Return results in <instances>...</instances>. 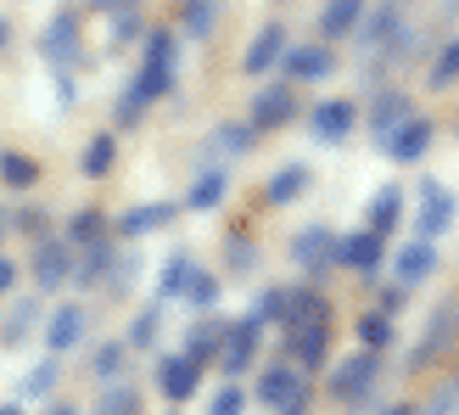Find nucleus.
<instances>
[{
	"label": "nucleus",
	"mask_w": 459,
	"mask_h": 415,
	"mask_svg": "<svg viewBox=\"0 0 459 415\" xmlns=\"http://www.w3.org/2000/svg\"><path fill=\"white\" fill-rule=\"evenodd\" d=\"M174 74H179V40L169 29H152L146 34V51H141V74H134L129 90L152 107V102H163L169 90H174Z\"/></svg>",
	"instance_id": "1"
},
{
	"label": "nucleus",
	"mask_w": 459,
	"mask_h": 415,
	"mask_svg": "<svg viewBox=\"0 0 459 415\" xmlns=\"http://www.w3.org/2000/svg\"><path fill=\"white\" fill-rule=\"evenodd\" d=\"M39 57L51 62V74H74L79 57H84V17L79 6H56V17L45 22L39 34Z\"/></svg>",
	"instance_id": "2"
},
{
	"label": "nucleus",
	"mask_w": 459,
	"mask_h": 415,
	"mask_svg": "<svg viewBox=\"0 0 459 415\" xmlns=\"http://www.w3.org/2000/svg\"><path fill=\"white\" fill-rule=\"evenodd\" d=\"M258 349H264V320L247 314V320H224V337H219V371L236 382L241 371H252L258 365Z\"/></svg>",
	"instance_id": "3"
},
{
	"label": "nucleus",
	"mask_w": 459,
	"mask_h": 415,
	"mask_svg": "<svg viewBox=\"0 0 459 415\" xmlns=\"http://www.w3.org/2000/svg\"><path fill=\"white\" fill-rule=\"evenodd\" d=\"M459 219V202L443 180H420L415 186V242H437L448 236V225Z\"/></svg>",
	"instance_id": "4"
},
{
	"label": "nucleus",
	"mask_w": 459,
	"mask_h": 415,
	"mask_svg": "<svg viewBox=\"0 0 459 415\" xmlns=\"http://www.w3.org/2000/svg\"><path fill=\"white\" fill-rule=\"evenodd\" d=\"M454 337H459V297H443V304L426 314L420 342L409 349V371H426V365H437V359L448 354V342H454Z\"/></svg>",
	"instance_id": "5"
},
{
	"label": "nucleus",
	"mask_w": 459,
	"mask_h": 415,
	"mask_svg": "<svg viewBox=\"0 0 459 415\" xmlns=\"http://www.w3.org/2000/svg\"><path fill=\"white\" fill-rule=\"evenodd\" d=\"M376 376H381V359L376 354H353V359H342L336 371H331V399H342V404H370V393H376Z\"/></svg>",
	"instance_id": "6"
},
{
	"label": "nucleus",
	"mask_w": 459,
	"mask_h": 415,
	"mask_svg": "<svg viewBox=\"0 0 459 415\" xmlns=\"http://www.w3.org/2000/svg\"><path fill=\"white\" fill-rule=\"evenodd\" d=\"M403 6H409V0H376V6L359 17L353 40H359V51H364V57H376L381 45H386V40H393L403 22H409V12H403Z\"/></svg>",
	"instance_id": "7"
},
{
	"label": "nucleus",
	"mask_w": 459,
	"mask_h": 415,
	"mask_svg": "<svg viewBox=\"0 0 459 415\" xmlns=\"http://www.w3.org/2000/svg\"><path fill=\"white\" fill-rule=\"evenodd\" d=\"M291 264L303 269V275H325V269H336V230H325V225L297 230V236H291Z\"/></svg>",
	"instance_id": "8"
},
{
	"label": "nucleus",
	"mask_w": 459,
	"mask_h": 415,
	"mask_svg": "<svg viewBox=\"0 0 459 415\" xmlns=\"http://www.w3.org/2000/svg\"><path fill=\"white\" fill-rule=\"evenodd\" d=\"M34 287L39 292L74 287V247L56 242V236H39V247H34Z\"/></svg>",
	"instance_id": "9"
},
{
	"label": "nucleus",
	"mask_w": 459,
	"mask_h": 415,
	"mask_svg": "<svg viewBox=\"0 0 459 415\" xmlns=\"http://www.w3.org/2000/svg\"><path fill=\"white\" fill-rule=\"evenodd\" d=\"M308 129H314V141L342 146V141L359 129V107H353L348 96H331V102H319V107L308 112Z\"/></svg>",
	"instance_id": "10"
},
{
	"label": "nucleus",
	"mask_w": 459,
	"mask_h": 415,
	"mask_svg": "<svg viewBox=\"0 0 459 415\" xmlns=\"http://www.w3.org/2000/svg\"><path fill=\"white\" fill-rule=\"evenodd\" d=\"M381 259H386V236H376V230H353V236H336V264L342 269H353V275H370L381 269Z\"/></svg>",
	"instance_id": "11"
},
{
	"label": "nucleus",
	"mask_w": 459,
	"mask_h": 415,
	"mask_svg": "<svg viewBox=\"0 0 459 415\" xmlns=\"http://www.w3.org/2000/svg\"><path fill=\"white\" fill-rule=\"evenodd\" d=\"M431 135H437V124H431L426 112H415V119H403L393 135H386L381 152L393 157V163H420V157L431 152Z\"/></svg>",
	"instance_id": "12"
},
{
	"label": "nucleus",
	"mask_w": 459,
	"mask_h": 415,
	"mask_svg": "<svg viewBox=\"0 0 459 415\" xmlns=\"http://www.w3.org/2000/svg\"><path fill=\"white\" fill-rule=\"evenodd\" d=\"M325 354H331V320H314V326L286 331V359L297 365V371H319Z\"/></svg>",
	"instance_id": "13"
},
{
	"label": "nucleus",
	"mask_w": 459,
	"mask_h": 415,
	"mask_svg": "<svg viewBox=\"0 0 459 415\" xmlns=\"http://www.w3.org/2000/svg\"><path fill=\"white\" fill-rule=\"evenodd\" d=\"M291 119H297L291 84H269V90H258V96H252V119H247V129L264 135V129H281V124H291Z\"/></svg>",
	"instance_id": "14"
},
{
	"label": "nucleus",
	"mask_w": 459,
	"mask_h": 415,
	"mask_svg": "<svg viewBox=\"0 0 459 415\" xmlns=\"http://www.w3.org/2000/svg\"><path fill=\"white\" fill-rule=\"evenodd\" d=\"M286 79L291 84H314V79H331L336 74V57H331V45H286Z\"/></svg>",
	"instance_id": "15"
},
{
	"label": "nucleus",
	"mask_w": 459,
	"mask_h": 415,
	"mask_svg": "<svg viewBox=\"0 0 459 415\" xmlns=\"http://www.w3.org/2000/svg\"><path fill=\"white\" fill-rule=\"evenodd\" d=\"M196 387H202V365H191L186 354H169V359H157V393H163L169 404H186V399H196Z\"/></svg>",
	"instance_id": "16"
},
{
	"label": "nucleus",
	"mask_w": 459,
	"mask_h": 415,
	"mask_svg": "<svg viewBox=\"0 0 459 415\" xmlns=\"http://www.w3.org/2000/svg\"><path fill=\"white\" fill-rule=\"evenodd\" d=\"M84 331H90V314H84V304H62L56 314H45V349H51L56 359H62L67 349H79V342H84Z\"/></svg>",
	"instance_id": "17"
},
{
	"label": "nucleus",
	"mask_w": 459,
	"mask_h": 415,
	"mask_svg": "<svg viewBox=\"0 0 459 415\" xmlns=\"http://www.w3.org/2000/svg\"><path fill=\"white\" fill-rule=\"evenodd\" d=\"M431 275H437V242H409V247H398L393 281H398L403 292H415L420 281H431Z\"/></svg>",
	"instance_id": "18"
},
{
	"label": "nucleus",
	"mask_w": 459,
	"mask_h": 415,
	"mask_svg": "<svg viewBox=\"0 0 459 415\" xmlns=\"http://www.w3.org/2000/svg\"><path fill=\"white\" fill-rule=\"evenodd\" d=\"M303 393H308V387H303V371H297L291 359H274L269 371L258 376V399H264L269 410H286L291 399H303Z\"/></svg>",
	"instance_id": "19"
},
{
	"label": "nucleus",
	"mask_w": 459,
	"mask_h": 415,
	"mask_svg": "<svg viewBox=\"0 0 459 415\" xmlns=\"http://www.w3.org/2000/svg\"><path fill=\"white\" fill-rule=\"evenodd\" d=\"M286 45H291V40H286V22H264V29L252 34V45H247L241 67H247V74H269V67L286 57Z\"/></svg>",
	"instance_id": "20"
},
{
	"label": "nucleus",
	"mask_w": 459,
	"mask_h": 415,
	"mask_svg": "<svg viewBox=\"0 0 459 415\" xmlns=\"http://www.w3.org/2000/svg\"><path fill=\"white\" fill-rule=\"evenodd\" d=\"M403 119H415V102H409L403 90H386V96L370 102V135H376V141H386Z\"/></svg>",
	"instance_id": "21"
},
{
	"label": "nucleus",
	"mask_w": 459,
	"mask_h": 415,
	"mask_svg": "<svg viewBox=\"0 0 459 415\" xmlns=\"http://www.w3.org/2000/svg\"><path fill=\"white\" fill-rule=\"evenodd\" d=\"M398 219H403V191H398V186H381V191L370 197V208H364V230H376V236H393Z\"/></svg>",
	"instance_id": "22"
},
{
	"label": "nucleus",
	"mask_w": 459,
	"mask_h": 415,
	"mask_svg": "<svg viewBox=\"0 0 459 415\" xmlns=\"http://www.w3.org/2000/svg\"><path fill=\"white\" fill-rule=\"evenodd\" d=\"M308 186H314V169H308V163H286V169H274V174H269L264 197H269L274 208H286V202H297V197H303Z\"/></svg>",
	"instance_id": "23"
},
{
	"label": "nucleus",
	"mask_w": 459,
	"mask_h": 415,
	"mask_svg": "<svg viewBox=\"0 0 459 415\" xmlns=\"http://www.w3.org/2000/svg\"><path fill=\"white\" fill-rule=\"evenodd\" d=\"M174 214H179L174 202H141V208H129V214L118 219V236H124V242H134V236H146V230H163Z\"/></svg>",
	"instance_id": "24"
},
{
	"label": "nucleus",
	"mask_w": 459,
	"mask_h": 415,
	"mask_svg": "<svg viewBox=\"0 0 459 415\" xmlns=\"http://www.w3.org/2000/svg\"><path fill=\"white\" fill-rule=\"evenodd\" d=\"M224 191H230V174H224V169H208V174H196V180H191L186 208H191V214H213V208L224 202Z\"/></svg>",
	"instance_id": "25"
},
{
	"label": "nucleus",
	"mask_w": 459,
	"mask_h": 415,
	"mask_svg": "<svg viewBox=\"0 0 459 415\" xmlns=\"http://www.w3.org/2000/svg\"><path fill=\"white\" fill-rule=\"evenodd\" d=\"M219 337H224V320H196V326L186 331V349H179V354H186L191 365H208L213 354H219Z\"/></svg>",
	"instance_id": "26"
},
{
	"label": "nucleus",
	"mask_w": 459,
	"mask_h": 415,
	"mask_svg": "<svg viewBox=\"0 0 459 415\" xmlns=\"http://www.w3.org/2000/svg\"><path fill=\"white\" fill-rule=\"evenodd\" d=\"M359 17H364V0H325V12H319V34L342 40V34L359 29Z\"/></svg>",
	"instance_id": "27"
},
{
	"label": "nucleus",
	"mask_w": 459,
	"mask_h": 415,
	"mask_svg": "<svg viewBox=\"0 0 459 415\" xmlns=\"http://www.w3.org/2000/svg\"><path fill=\"white\" fill-rule=\"evenodd\" d=\"M112 242H96V247H84V259H74V287H101L107 281V269H112Z\"/></svg>",
	"instance_id": "28"
},
{
	"label": "nucleus",
	"mask_w": 459,
	"mask_h": 415,
	"mask_svg": "<svg viewBox=\"0 0 459 415\" xmlns=\"http://www.w3.org/2000/svg\"><path fill=\"white\" fill-rule=\"evenodd\" d=\"M67 247H96V242H107V214L101 208H79L74 219H67V236H62Z\"/></svg>",
	"instance_id": "29"
},
{
	"label": "nucleus",
	"mask_w": 459,
	"mask_h": 415,
	"mask_svg": "<svg viewBox=\"0 0 459 415\" xmlns=\"http://www.w3.org/2000/svg\"><path fill=\"white\" fill-rule=\"evenodd\" d=\"M179 29L191 40H208L219 29V0H179Z\"/></svg>",
	"instance_id": "30"
},
{
	"label": "nucleus",
	"mask_w": 459,
	"mask_h": 415,
	"mask_svg": "<svg viewBox=\"0 0 459 415\" xmlns=\"http://www.w3.org/2000/svg\"><path fill=\"white\" fill-rule=\"evenodd\" d=\"M34 326H39V304H34V297H17V304H12V314L0 320V342H6V349H17V342L29 337Z\"/></svg>",
	"instance_id": "31"
},
{
	"label": "nucleus",
	"mask_w": 459,
	"mask_h": 415,
	"mask_svg": "<svg viewBox=\"0 0 459 415\" xmlns=\"http://www.w3.org/2000/svg\"><path fill=\"white\" fill-rule=\"evenodd\" d=\"M112 163H118V141H112V135H90L79 169H84L90 180H101V174H112Z\"/></svg>",
	"instance_id": "32"
},
{
	"label": "nucleus",
	"mask_w": 459,
	"mask_h": 415,
	"mask_svg": "<svg viewBox=\"0 0 459 415\" xmlns=\"http://www.w3.org/2000/svg\"><path fill=\"white\" fill-rule=\"evenodd\" d=\"M179 297H186L191 309L208 314L219 297H224V281H219V275H208V269H191V275H186V292H179Z\"/></svg>",
	"instance_id": "33"
},
{
	"label": "nucleus",
	"mask_w": 459,
	"mask_h": 415,
	"mask_svg": "<svg viewBox=\"0 0 459 415\" xmlns=\"http://www.w3.org/2000/svg\"><path fill=\"white\" fill-rule=\"evenodd\" d=\"M202 152H208V157H241V152H252V129L247 124H219Z\"/></svg>",
	"instance_id": "34"
},
{
	"label": "nucleus",
	"mask_w": 459,
	"mask_h": 415,
	"mask_svg": "<svg viewBox=\"0 0 459 415\" xmlns=\"http://www.w3.org/2000/svg\"><path fill=\"white\" fill-rule=\"evenodd\" d=\"M196 264H191V252H169L163 259V269H157V304H163V297H179L186 292V275H191Z\"/></svg>",
	"instance_id": "35"
},
{
	"label": "nucleus",
	"mask_w": 459,
	"mask_h": 415,
	"mask_svg": "<svg viewBox=\"0 0 459 415\" xmlns=\"http://www.w3.org/2000/svg\"><path fill=\"white\" fill-rule=\"evenodd\" d=\"M0 180H6L12 191H34L39 186V163L22 152H0Z\"/></svg>",
	"instance_id": "36"
},
{
	"label": "nucleus",
	"mask_w": 459,
	"mask_h": 415,
	"mask_svg": "<svg viewBox=\"0 0 459 415\" xmlns=\"http://www.w3.org/2000/svg\"><path fill=\"white\" fill-rule=\"evenodd\" d=\"M124 354H129V349H124V342H101V349H96V354H90V376H96L101 387H112V382H118V376H124Z\"/></svg>",
	"instance_id": "37"
},
{
	"label": "nucleus",
	"mask_w": 459,
	"mask_h": 415,
	"mask_svg": "<svg viewBox=\"0 0 459 415\" xmlns=\"http://www.w3.org/2000/svg\"><path fill=\"white\" fill-rule=\"evenodd\" d=\"M146 404H141V387H129V382H112V387H101V410L96 415H141Z\"/></svg>",
	"instance_id": "38"
},
{
	"label": "nucleus",
	"mask_w": 459,
	"mask_h": 415,
	"mask_svg": "<svg viewBox=\"0 0 459 415\" xmlns=\"http://www.w3.org/2000/svg\"><path fill=\"white\" fill-rule=\"evenodd\" d=\"M353 331H359V349H364V354H381L386 342H393V314H381V309H376V314H364Z\"/></svg>",
	"instance_id": "39"
},
{
	"label": "nucleus",
	"mask_w": 459,
	"mask_h": 415,
	"mask_svg": "<svg viewBox=\"0 0 459 415\" xmlns=\"http://www.w3.org/2000/svg\"><path fill=\"white\" fill-rule=\"evenodd\" d=\"M157 331H163V304H146L141 314L129 320V342H124V349H152Z\"/></svg>",
	"instance_id": "40"
},
{
	"label": "nucleus",
	"mask_w": 459,
	"mask_h": 415,
	"mask_svg": "<svg viewBox=\"0 0 459 415\" xmlns=\"http://www.w3.org/2000/svg\"><path fill=\"white\" fill-rule=\"evenodd\" d=\"M56 376H62V365H56V354H51V359H39L34 371L22 376V399H45V393H51V387H56Z\"/></svg>",
	"instance_id": "41"
},
{
	"label": "nucleus",
	"mask_w": 459,
	"mask_h": 415,
	"mask_svg": "<svg viewBox=\"0 0 459 415\" xmlns=\"http://www.w3.org/2000/svg\"><path fill=\"white\" fill-rule=\"evenodd\" d=\"M454 79H459V34L437 51V62H431V84H437V90H448Z\"/></svg>",
	"instance_id": "42"
},
{
	"label": "nucleus",
	"mask_w": 459,
	"mask_h": 415,
	"mask_svg": "<svg viewBox=\"0 0 459 415\" xmlns=\"http://www.w3.org/2000/svg\"><path fill=\"white\" fill-rule=\"evenodd\" d=\"M247 410V393H241V382H224L219 393H213V404H208V415H241Z\"/></svg>",
	"instance_id": "43"
},
{
	"label": "nucleus",
	"mask_w": 459,
	"mask_h": 415,
	"mask_svg": "<svg viewBox=\"0 0 459 415\" xmlns=\"http://www.w3.org/2000/svg\"><path fill=\"white\" fill-rule=\"evenodd\" d=\"M12 230H22V236H45L51 219H45V208H22V214H12Z\"/></svg>",
	"instance_id": "44"
},
{
	"label": "nucleus",
	"mask_w": 459,
	"mask_h": 415,
	"mask_svg": "<svg viewBox=\"0 0 459 415\" xmlns=\"http://www.w3.org/2000/svg\"><path fill=\"white\" fill-rule=\"evenodd\" d=\"M224 259L236 264V269H252V264H258V247H252V242H230V247H224Z\"/></svg>",
	"instance_id": "45"
},
{
	"label": "nucleus",
	"mask_w": 459,
	"mask_h": 415,
	"mask_svg": "<svg viewBox=\"0 0 459 415\" xmlns=\"http://www.w3.org/2000/svg\"><path fill=\"white\" fill-rule=\"evenodd\" d=\"M90 6H96V12H107V17H129L134 6H141V0H90Z\"/></svg>",
	"instance_id": "46"
},
{
	"label": "nucleus",
	"mask_w": 459,
	"mask_h": 415,
	"mask_svg": "<svg viewBox=\"0 0 459 415\" xmlns=\"http://www.w3.org/2000/svg\"><path fill=\"white\" fill-rule=\"evenodd\" d=\"M12 287H17V264L6 259V252H0V297H6Z\"/></svg>",
	"instance_id": "47"
},
{
	"label": "nucleus",
	"mask_w": 459,
	"mask_h": 415,
	"mask_svg": "<svg viewBox=\"0 0 459 415\" xmlns=\"http://www.w3.org/2000/svg\"><path fill=\"white\" fill-rule=\"evenodd\" d=\"M381 415H420V410H415V404H386Z\"/></svg>",
	"instance_id": "48"
},
{
	"label": "nucleus",
	"mask_w": 459,
	"mask_h": 415,
	"mask_svg": "<svg viewBox=\"0 0 459 415\" xmlns=\"http://www.w3.org/2000/svg\"><path fill=\"white\" fill-rule=\"evenodd\" d=\"M45 415H79L74 404H51V410H45Z\"/></svg>",
	"instance_id": "49"
},
{
	"label": "nucleus",
	"mask_w": 459,
	"mask_h": 415,
	"mask_svg": "<svg viewBox=\"0 0 459 415\" xmlns=\"http://www.w3.org/2000/svg\"><path fill=\"white\" fill-rule=\"evenodd\" d=\"M6 230H12V214H6V208H0V242H6Z\"/></svg>",
	"instance_id": "50"
},
{
	"label": "nucleus",
	"mask_w": 459,
	"mask_h": 415,
	"mask_svg": "<svg viewBox=\"0 0 459 415\" xmlns=\"http://www.w3.org/2000/svg\"><path fill=\"white\" fill-rule=\"evenodd\" d=\"M0 415H22V404H0Z\"/></svg>",
	"instance_id": "51"
},
{
	"label": "nucleus",
	"mask_w": 459,
	"mask_h": 415,
	"mask_svg": "<svg viewBox=\"0 0 459 415\" xmlns=\"http://www.w3.org/2000/svg\"><path fill=\"white\" fill-rule=\"evenodd\" d=\"M6 40H12V29H6V22H0V51H6Z\"/></svg>",
	"instance_id": "52"
}]
</instances>
